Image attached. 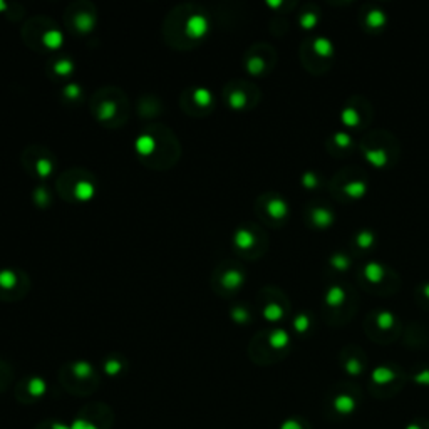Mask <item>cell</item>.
Segmentation results:
<instances>
[{"instance_id": "cell-10", "label": "cell", "mask_w": 429, "mask_h": 429, "mask_svg": "<svg viewBox=\"0 0 429 429\" xmlns=\"http://www.w3.org/2000/svg\"><path fill=\"white\" fill-rule=\"evenodd\" d=\"M394 379V372L387 367H377L372 372V381L376 384H387Z\"/></svg>"}, {"instance_id": "cell-14", "label": "cell", "mask_w": 429, "mask_h": 429, "mask_svg": "<svg viewBox=\"0 0 429 429\" xmlns=\"http://www.w3.org/2000/svg\"><path fill=\"white\" fill-rule=\"evenodd\" d=\"M330 264H332V267H335L337 270L344 272V270H347V268H349L350 260H349L347 257H345V255L337 253V255H334V257L330 258Z\"/></svg>"}, {"instance_id": "cell-12", "label": "cell", "mask_w": 429, "mask_h": 429, "mask_svg": "<svg viewBox=\"0 0 429 429\" xmlns=\"http://www.w3.org/2000/svg\"><path fill=\"white\" fill-rule=\"evenodd\" d=\"M342 123L345 126H349V127H356L357 124H359V114H357L352 107H345V109L342 111Z\"/></svg>"}, {"instance_id": "cell-9", "label": "cell", "mask_w": 429, "mask_h": 429, "mask_svg": "<svg viewBox=\"0 0 429 429\" xmlns=\"http://www.w3.org/2000/svg\"><path fill=\"white\" fill-rule=\"evenodd\" d=\"M287 211H289V208H287V203L284 200H272L270 203H268V213H270L272 216H275V218H282V216H285Z\"/></svg>"}, {"instance_id": "cell-1", "label": "cell", "mask_w": 429, "mask_h": 429, "mask_svg": "<svg viewBox=\"0 0 429 429\" xmlns=\"http://www.w3.org/2000/svg\"><path fill=\"white\" fill-rule=\"evenodd\" d=\"M312 220L317 227L325 228L334 223V215H332L327 208H315L312 211Z\"/></svg>"}, {"instance_id": "cell-18", "label": "cell", "mask_w": 429, "mask_h": 429, "mask_svg": "<svg viewBox=\"0 0 429 429\" xmlns=\"http://www.w3.org/2000/svg\"><path fill=\"white\" fill-rule=\"evenodd\" d=\"M317 21H319V18H317L315 14H312V12H307V14H304L302 18H300V24H302L304 29H313V27H315Z\"/></svg>"}, {"instance_id": "cell-11", "label": "cell", "mask_w": 429, "mask_h": 429, "mask_svg": "<svg viewBox=\"0 0 429 429\" xmlns=\"http://www.w3.org/2000/svg\"><path fill=\"white\" fill-rule=\"evenodd\" d=\"M376 322H377V327H379V329L387 330V329H390L394 325V315L390 312H387V310L379 312V315H377Z\"/></svg>"}, {"instance_id": "cell-13", "label": "cell", "mask_w": 429, "mask_h": 429, "mask_svg": "<svg viewBox=\"0 0 429 429\" xmlns=\"http://www.w3.org/2000/svg\"><path fill=\"white\" fill-rule=\"evenodd\" d=\"M270 344L277 349L285 347V345L289 344V335H287V332L285 330H275L272 334V337H270Z\"/></svg>"}, {"instance_id": "cell-21", "label": "cell", "mask_w": 429, "mask_h": 429, "mask_svg": "<svg viewBox=\"0 0 429 429\" xmlns=\"http://www.w3.org/2000/svg\"><path fill=\"white\" fill-rule=\"evenodd\" d=\"M345 369H347V372L349 374H359L361 370H362V366H361V362L359 361H356V359H350L347 364H345Z\"/></svg>"}, {"instance_id": "cell-8", "label": "cell", "mask_w": 429, "mask_h": 429, "mask_svg": "<svg viewBox=\"0 0 429 429\" xmlns=\"http://www.w3.org/2000/svg\"><path fill=\"white\" fill-rule=\"evenodd\" d=\"M386 21H387V17H386V14H384L381 9L370 10L369 14H367V17H366L367 25H369V27H374V29L382 27V25L386 24Z\"/></svg>"}, {"instance_id": "cell-19", "label": "cell", "mask_w": 429, "mask_h": 429, "mask_svg": "<svg viewBox=\"0 0 429 429\" xmlns=\"http://www.w3.org/2000/svg\"><path fill=\"white\" fill-rule=\"evenodd\" d=\"M236 243H238L241 248H248V247H252L253 236L250 235L248 232H240L238 236H236Z\"/></svg>"}, {"instance_id": "cell-24", "label": "cell", "mask_w": 429, "mask_h": 429, "mask_svg": "<svg viewBox=\"0 0 429 429\" xmlns=\"http://www.w3.org/2000/svg\"><path fill=\"white\" fill-rule=\"evenodd\" d=\"M416 381H421V382H429V370H424L422 374H419L416 377Z\"/></svg>"}, {"instance_id": "cell-15", "label": "cell", "mask_w": 429, "mask_h": 429, "mask_svg": "<svg viewBox=\"0 0 429 429\" xmlns=\"http://www.w3.org/2000/svg\"><path fill=\"white\" fill-rule=\"evenodd\" d=\"M356 241L361 248H369V247H372V243H374V235L367 232V230H364V232H359Z\"/></svg>"}, {"instance_id": "cell-20", "label": "cell", "mask_w": 429, "mask_h": 429, "mask_svg": "<svg viewBox=\"0 0 429 429\" xmlns=\"http://www.w3.org/2000/svg\"><path fill=\"white\" fill-rule=\"evenodd\" d=\"M334 139H335V144L341 146V148H347V146H350V143H352L350 136L349 134H345V133H337L334 136Z\"/></svg>"}, {"instance_id": "cell-17", "label": "cell", "mask_w": 429, "mask_h": 429, "mask_svg": "<svg viewBox=\"0 0 429 429\" xmlns=\"http://www.w3.org/2000/svg\"><path fill=\"white\" fill-rule=\"evenodd\" d=\"M309 325H310V320L305 313H300V315L293 320V327H295V330H299V332H305L309 329Z\"/></svg>"}, {"instance_id": "cell-6", "label": "cell", "mask_w": 429, "mask_h": 429, "mask_svg": "<svg viewBox=\"0 0 429 429\" xmlns=\"http://www.w3.org/2000/svg\"><path fill=\"white\" fill-rule=\"evenodd\" d=\"M345 195H349L350 198H361L366 195L367 191V184L364 181H350L344 186Z\"/></svg>"}, {"instance_id": "cell-4", "label": "cell", "mask_w": 429, "mask_h": 429, "mask_svg": "<svg viewBox=\"0 0 429 429\" xmlns=\"http://www.w3.org/2000/svg\"><path fill=\"white\" fill-rule=\"evenodd\" d=\"M366 159L376 168H382L387 164V155L382 150H366Z\"/></svg>"}, {"instance_id": "cell-2", "label": "cell", "mask_w": 429, "mask_h": 429, "mask_svg": "<svg viewBox=\"0 0 429 429\" xmlns=\"http://www.w3.org/2000/svg\"><path fill=\"white\" fill-rule=\"evenodd\" d=\"M364 275H366V278L369 282L377 284V282H381L384 278V267L381 264H377V262H369L366 268H364Z\"/></svg>"}, {"instance_id": "cell-22", "label": "cell", "mask_w": 429, "mask_h": 429, "mask_svg": "<svg viewBox=\"0 0 429 429\" xmlns=\"http://www.w3.org/2000/svg\"><path fill=\"white\" fill-rule=\"evenodd\" d=\"M304 184H305V188L313 190L317 186V176L313 175V173H305L304 175Z\"/></svg>"}, {"instance_id": "cell-7", "label": "cell", "mask_w": 429, "mask_h": 429, "mask_svg": "<svg viewBox=\"0 0 429 429\" xmlns=\"http://www.w3.org/2000/svg\"><path fill=\"white\" fill-rule=\"evenodd\" d=\"M313 50L322 57H330L334 54V46H332V42L329 39H325V37H319V39H315V42H313Z\"/></svg>"}, {"instance_id": "cell-5", "label": "cell", "mask_w": 429, "mask_h": 429, "mask_svg": "<svg viewBox=\"0 0 429 429\" xmlns=\"http://www.w3.org/2000/svg\"><path fill=\"white\" fill-rule=\"evenodd\" d=\"M334 406L339 413H350L352 409L356 407V401L352 396H347V394H341V396H337L335 401H334Z\"/></svg>"}, {"instance_id": "cell-16", "label": "cell", "mask_w": 429, "mask_h": 429, "mask_svg": "<svg viewBox=\"0 0 429 429\" xmlns=\"http://www.w3.org/2000/svg\"><path fill=\"white\" fill-rule=\"evenodd\" d=\"M265 317L268 320H272V322H275V320H278L282 315H284V312H282V309L277 305V304H270V305H267V309H265Z\"/></svg>"}, {"instance_id": "cell-25", "label": "cell", "mask_w": 429, "mask_h": 429, "mask_svg": "<svg viewBox=\"0 0 429 429\" xmlns=\"http://www.w3.org/2000/svg\"><path fill=\"white\" fill-rule=\"evenodd\" d=\"M422 292H424V295L429 299V284H426L424 287H422Z\"/></svg>"}, {"instance_id": "cell-3", "label": "cell", "mask_w": 429, "mask_h": 429, "mask_svg": "<svg viewBox=\"0 0 429 429\" xmlns=\"http://www.w3.org/2000/svg\"><path fill=\"white\" fill-rule=\"evenodd\" d=\"M344 300H345V292L341 289V287H337V285L330 287V289L327 290V293H325V304L330 305V307L342 305Z\"/></svg>"}, {"instance_id": "cell-23", "label": "cell", "mask_w": 429, "mask_h": 429, "mask_svg": "<svg viewBox=\"0 0 429 429\" xmlns=\"http://www.w3.org/2000/svg\"><path fill=\"white\" fill-rule=\"evenodd\" d=\"M262 67H264V62L258 61V59H253L252 62H250V70H252V72H260Z\"/></svg>"}]
</instances>
